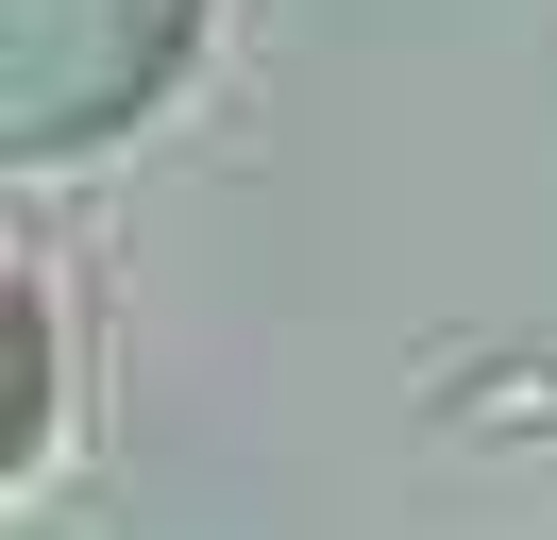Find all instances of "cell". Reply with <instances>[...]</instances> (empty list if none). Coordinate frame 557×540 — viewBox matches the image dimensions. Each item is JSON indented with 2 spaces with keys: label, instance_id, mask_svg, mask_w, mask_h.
<instances>
[{
  "label": "cell",
  "instance_id": "cell-1",
  "mask_svg": "<svg viewBox=\"0 0 557 540\" xmlns=\"http://www.w3.org/2000/svg\"><path fill=\"white\" fill-rule=\"evenodd\" d=\"M203 0H0V152H102L186 85Z\"/></svg>",
  "mask_w": 557,
  "mask_h": 540
},
{
  "label": "cell",
  "instance_id": "cell-2",
  "mask_svg": "<svg viewBox=\"0 0 557 540\" xmlns=\"http://www.w3.org/2000/svg\"><path fill=\"white\" fill-rule=\"evenodd\" d=\"M51 439V338H35V270H0V456Z\"/></svg>",
  "mask_w": 557,
  "mask_h": 540
}]
</instances>
